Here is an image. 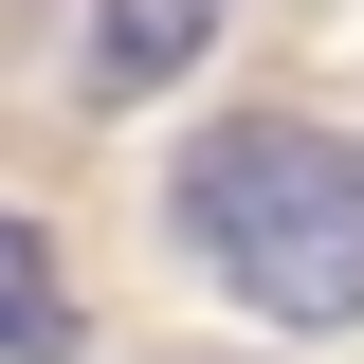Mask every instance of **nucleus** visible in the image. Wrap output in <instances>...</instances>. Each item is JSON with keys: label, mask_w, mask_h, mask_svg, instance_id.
I'll use <instances>...</instances> for the list:
<instances>
[{"label": "nucleus", "mask_w": 364, "mask_h": 364, "mask_svg": "<svg viewBox=\"0 0 364 364\" xmlns=\"http://www.w3.org/2000/svg\"><path fill=\"white\" fill-rule=\"evenodd\" d=\"M0 346H18V364H55V346H73V291H55L37 219H0Z\"/></svg>", "instance_id": "7ed1b4c3"}, {"label": "nucleus", "mask_w": 364, "mask_h": 364, "mask_svg": "<svg viewBox=\"0 0 364 364\" xmlns=\"http://www.w3.org/2000/svg\"><path fill=\"white\" fill-rule=\"evenodd\" d=\"M182 219H200L219 291H255L273 328H364V146H328V128H219L182 164Z\"/></svg>", "instance_id": "f257e3e1"}, {"label": "nucleus", "mask_w": 364, "mask_h": 364, "mask_svg": "<svg viewBox=\"0 0 364 364\" xmlns=\"http://www.w3.org/2000/svg\"><path fill=\"white\" fill-rule=\"evenodd\" d=\"M219 37V0H91V91H146Z\"/></svg>", "instance_id": "f03ea898"}]
</instances>
